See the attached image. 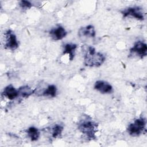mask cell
I'll return each instance as SVG.
<instances>
[{"label": "cell", "mask_w": 147, "mask_h": 147, "mask_svg": "<svg viewBox=\"0 0 147 147\" xmlns=\"http://www.w3.org/2000/svg\"><path fill=\"white\" fill-rule=\"evenodd\" d=\"M67 34L65 29L61 26H58L55 28L52 29L49 31V35L52 40L58 41L64 38Z\"/></svg>", "instance_id": "9"}, {"label": "cell", "mask_w": 147, "mask_h": 147, "mask_svg": "<svg viewBox=\"0 0 147 147\" xmlns=\"http://www.w3.org/2000/svg\"><path fill=\"white\" fill-rule=\"evenodd\" d=\"M78 128L88 139L93 140L96 138L95 134L98 130V124L89 117L86 116L83 118L79 122Z\"/></svg>", "instance_id": "2"}, {"label": "cell", "mask_w": 147, "mask_h": 147, "mask_svg": "<svg viewBox=\"0 0 147 147\" xmlns=\"http://www.w3.org/2000/svg\"><path fill=\"white\" fill-rule=\"evenodd\" d=\"M5 47L6 48L11 51H14L18 47L19 44L17 40V37L12 30H7L5 33Z\"/></svg>", "instance_id": "5"}, {"label": "cell", "mask_w": 147, "mask_h": 147, "mask_svg": "<svg viewBox=\"0 0 147 147\" xmlns=\"http://www.w3.org/2000/svg\"><path fill=\"white\" fill-rule=\"evenodd\" d=\"M84 64L86 66L90 67H98L105 61L106 57L100 52H96L92 46H88L83 49Z\"/></svg>", "instance_id": "1"}, {"label": "cell", "mask_w": 147, "mask_h": 147, "mask_svg": "<svg viewBox=\"0 0 147 147\" xmlns=\"http://www.w3.org/2000/svg\"><path fill=\"white\" fill-rule=\"evenodd\" d=\"M131 53L136 54L140 58L142 59L146 56L147 54V45L146 43L142 41L136 42L133 47L130 49Z\"/></svg>", "instance_id": "6"}, {"label": "cell", "mask_w": 147, "mask_h": 147, "mask_svg": "<svg viewBox=\"0 0 147 147\" xmlns=\"http://www.w3.org/2000/svg\"><path fill=\"white\" fill-rule=\"evenodd\" d=\"M57 88L55 85H49L48 87L42 92V95L45 96L55 97L56 95Z\"/></svg>", "instance_id": "14"}, {"label": "cell", "mask_w": 147, "mask_h": 147, "mask_svg": "<svg viewBox=\"0 0 147 147\" xmlns=\"http://www.w3.org/2000/svg\"><path fill=\"white\" fill-rule=\"evenodd\" d=\"M146 119L140 117L128 125L127 133L132 137H137L146 131Z\"/></svg>", "instance_id": "3"}, {"label": "cell", "mask_w": 147, "mask_h": 147, "mask_svg": "<svg viewBox=\"0 0 147 147\" xmlns=\"http://www.w3.org/2000/svg\"><path fill=\"white\" fill-rule=\"evenodd\" d=\"M18 95L22 98H28L32 95L35 91L28 86H23L20 87L18 89Z\"/></svg>", "instance_id": "12"}, {"label": "cell", "mask_w": 147, "mask_h": 147, "mask_svg": "<svg viewBox=\"0 0 147 147\" xmlns=\"http://www.w3.org/2000/svg\"><path fill=\"white\" fill-rule=\"evenodd\" d=\"M78 36L82 40L90 37H94L95 36V30L94 26L89 25L84 27H82L78 31Z\"/></svg>", "instance_id": "8"}, {"label": "cell", "mask_w": 147, "mask_h": 147, "mask_svg": "<svg viewBox=\"0 0 147 147\" xmlns=\"http://www.w3.org/2000/svg\"><path fill=\"white\" fill-rule=\"evenodd\" d=\"M121 13L123 17L130 16L138 20H144V13L143 9L138 6L127 7L121 11Z\"/></svg>", "instance_id": "4"}, {"label": "cell", "mask_w": 147, "mask_h": 147, "mask_svg": "<svg viewBox=\"0 0 147 147\" xmlns=\"http://www.w3.org/2000/svg\"><path fill=\"white\" fill-rule=\"evenodd\" d=\"M77 48V45L75 44H67L64 46L63 54L68 55L69 59L72 60L75 55V50Z\"/></svg>", "instance_id": "11"}, {"label": "cell", "mask_w": 147, "mask_h": 147, "mask_svg": "<svg viewBox=\"0 0 147 147\" xmlns=\"http://www.w3.org/2000/svg\"><path fill=\"white\" fill-rule=\"evenodd\" d=\"M27 134L32 141H36L38 140L40 135L38 129L34 126H31L28 129Z\"/></svg>", "instance_id": "13"}, {"label": "cell", "mask_w": 147, "mask_h": 147, "mask_svg": "<svg viewBox=\"0 0 147 147\" xmlns=\"http://www.w3.org/2000/svg\"><path fill=\"white\" fill-rule=\"evenodd\" d=\"M19 5L22 9H30L32 6V4L31 3V2L29 1H20Z\"/></svg>", "instance_id": "16"}, {"label": "cell", "mask_w": 147, "mask_h": 147, "mask_svg": "<svg viewBox=\"0 0 147 147\" xmlns=\"http://www.w3.org/2000/svg\"><path fill=\"white\" fill-rule=\"evenodd\" d=\"M94 89L102 94H110L113 91L112 86L103 80L96 81L94 84Z\"/></svg>", "instance_id": "7"}, {"label": "cell", "mask_w": 147, "mask_h": 147, "mask_svg": "<svg viewBox=\"0 0 147 147\" xmlns=\"http://www.w3.org/2000/svg\"><path fill=\"white\" fill-rule=\"evenodd\" d=\"M2 95L9 100H13L19 96L18 90L16 89L11 84H9L4 88Z\"/></svg>", "instance_id": "10"}, {"label": "cell", "mask_w": 147, "mask_h": 147, "mask_svg": "<svg viewBox=\"0 0 147 147\" xmlns=\"http://www.w3.org/2000/svg\"><path fill=\"white\" fill-rule=\"evenodd\" d=\"M63 130V126L60 125L56 124L52 128V136L54 138H56L60 136Z\"/></svg>", "instance_id": "15"}]
</instances>
